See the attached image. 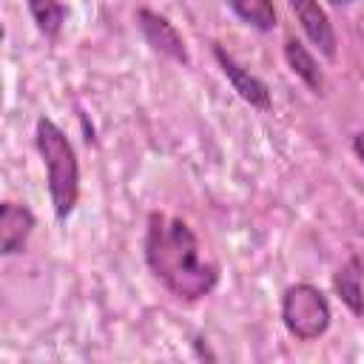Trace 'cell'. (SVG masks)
I'll return each instance as SVG.
<instances>
[{
    "label": "cell",
    "instance_id": "obj_7",
    "mask_svg": "<svg viewBox=\"0 0 364 364\" xmlns=\"http://www.w3.org/2000/svg\"><path fill=\"white\" fill-rule=\"evenodd\" d=\"M34 225H37V219L26 205L3 202L0 205V253L3 256L20 253L28 245Z\"/></svg>",
    "mask_w": 364,
    "mask_h": 364
},
{
    "label": "cell",
    "instance_id": "obj_2",
    "mask_svg": "<svg viewBox=\"0 0 364 364\" xmlns=\"http://www.w3.org/2000/svg\"><path fill=\"white\" fill-rule=\"evenodd\" d=\"M34 145L46 168V185H48V199L54 208V216L60 222H68L80 202V162L74 154V145L63 134V128L40 117L34 125Z\"/></svg>",
    "mask_w": 364,
    "mask_h": 364
},
{
    "label": "cell",
    "instance_id": "obj_6",
    "mask_svg": "<svg viewBox=\"0 0 364 364\" xmlns=\"http://www.w3.org/2000/svg\"><path fill=\"white\" fill-rule=\"evenodd\" d=\"M290 11L296 14L301 31L307 34V40L327 57L333 60L336 57V28L327 17V11L321 9L318 0H287Z\"/></svg>",
    "mask_w": 364,
    "mask_h": 364
},
{
    "label": "cell",
    "instance_id": "obj_9",
    "mask_svg": "<svg viewBox=\"0 0 364 364\" xmlns=\"http://www.w3.org/2000/svg\"><path fill=\"white\" fill-rule=\"evenodd\" d=\"M284 63L290 65V71L313 91V94H321L324 91V74L316 63V57L307 51V46L296 37H287L284 40Z\"/></svg>",
    "mask_w": 364,
    "mask_h": 364
},
{
    "label": "cell",
    "instance_id": "obj_4",
    "mask_svg": "<svg viewBox=\"0 0 364 364\" xmlns=\"http://www.w3.org/2000/svg\"><path fill=\"white\" fill-rule=\"evenodd\" d=\"M136 28L142 31V40L154 51L165 54L168 60H173L179 65H188L191 63V54H188V46H185L182 34L159 11H154V9H136Z\"/></svg>",
    "mask_w": 364,
    "mask_h": 364
},
{
    "label": "cell",
    "instance_id": "obj_8",
    "mask_svg": "<svg viewBox=\"0 0 364 364\" xmlns=\"http://www.w3.org/2000/svg\"><path fill=\"white\" fill-rule=\"evenodd\" d=\"M333 290L353 316H364V267L358 259L344 262L333 273Z\"/></svg>",
    "mask_w": 364,
    "mask_h": 364
},
{
    "label": "cell",
    "instance_id": "obj_13",
    "mask_svg": "<svg viewBox=\"0 0 364 364\" xmlns=\"http://www.w3.org/2000/svg\"><path fill=\"white\" fill-rule=\"evenodd\" d=\"M333 6H347V3H353V0H330Z\"/></svg>",
    "mask_w": 364,
    "mask_h": 364
},
{
    "label": "cell",
    "instance_id": "obj_3",
    "mask_svg": "<svg viewBox=\"0 0 364 364\" xmlns=\"http://www.w3.org/2000/svg\"><path fill=\"white\" fill-rule=\"evenodd\" d=\"M330 301L316 284L299 282L282 293V324L293 338L316 341L330 330Z\"/></svg>",
    "mask_w": 364,
    "mask_h": 364
},
{
    "label": "cell",
    "instance_id": "obj_1",
    "mask_svg": "<svg viewBox=\"0 0 364 364\" xmlns=\"http://www.w3.org/2000/svg\"><path fill=\"white\" fill-rule=\"evenodd\" d=\"M142 250L154 279L182 301H199L219 284V264L205 256L185 219L154 210L145 225Z\"/></svg>",
    "mask_w": 364,
    "mask_h": 364
},
{
    "label": "cell",
    "instance_id": "obj_12",
    "mask_svg": "<svg viewBox=\"0 0 364 364\" xmlns=\"http://www.w3.org/2000/svg\"><path fill=\"white\" fill-rule=\"evenodd\" d=\"M353 151H355V156L361 159V165H364V128L353 136Z\"/></svg>",
    "mask_w": 364,
    "mask_h": 364
},
{
    "label": "cell",
    "instance_id": "obj_5",
    "mask_svg": "<svg viewBox=\"0 0 364 364\" xmlns=\"http://www.w3.org/2000/svg\"><path fill=\"white\" fill-rule=\"evenodd\" d=\"M213 57H216V63H219L225 80L233 85V91H236L250 108H256V111H270V108H273L270 88H267L256 74H250L242 63H236V57H230L222 46H213Z\"/></svg>",
    "mask_w": 364,
    "mask_h": 364
},
{
    "label": "cell",
    "instance_id": "obj_10",
    "mask_svg": "<svg viewBox=\"0 0 364 364\" xmlns=\"http://www.w3.org/2000/svg\"><path fill=\"white\" fill-rule=\"evenodd\" d=\"M228 9L250 28L256 31H273L276 28V6L273 0H225Z\"/></svg>",
    "mask_w": 364,
    "mask_h": 364
},
{
    "label": "cell",
    "instance_id": "obj_11",
    "mask_svg": "<svg viewBox=\"0 0 364 364\" xmlns=\"http://www.w3.org/2000/svg\"><path fill=\"white\" fill-rule=\"evenodd\" d=\"M26 3H28L37 31L46 40H57L63 31V23H65V6L60 0H26Z\"/></svg>",
    "mask_w": 364,
    "mask_h": 364
}]
</instances>
